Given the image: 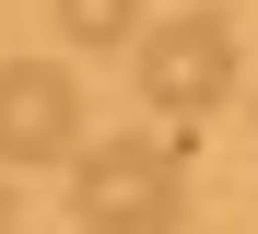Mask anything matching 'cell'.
I'll return each mask as SVG.
<instances>
[{
  "label": "cell",
  "instance_id": "obj_1",
  "mask_svg": "<svg viewBox=\"0 0 258 234\" xmlns=\"http://www.w3.org/2000/svg\"><path fill=\"white\" fill-rule=\"evenodd\" d=\"M71 222L82 234H176L188 222V152L176 140H94V152H71Z\"/></svg>",
  "mask_w": 258,
  "mask_h": 234
},
{
  "label": "cell",
  "instance_id": "obj_2",
  "mask_svg": "<svg viewBox=\"0 0 258 234\" xmlns=\"http://www.w3.org/2000/svg\"><path fill=\"white\" fill-rule=\"evenodd\" d=\"M129 82H141V106L153 117H211L223 106V82H235V24L223 12H164V24H141L129 35Z\"/></svg>",
  "mask_w": 258,
  "mask_h": 234
},
{
  "label": "cell",
  "instance_id": "obj_3",
  "mask_svg": "<svg viewBox=\"0 0 258 234\" xmlns=\"http://www.w3.org/2000/svg\"><path fill=\"white\" fill-rule=\"evenodd\" d=\"M71 152H82V82L47 59L0 70V164H71Z\"/></svg>",
  "mask_w": 258,
  "mask_h": 234
},
{
  "label": "cell",
  "instance_id": "obj_4",
  "mask_svg": "<svg viewBox=\"0 0 258 234\" xmlns=\"http://www.w3.org/2000/svg\"><path fill=\"white\" fill-rule=\"evenodd\" d=\"M59 35L71 47H129L141 35V0H59Z\"/></svg>",
  "mask_w": 258,
  "mask_h": 234
},
{
  "label": "cell",
  "instance_id": "obj_5",
  "mask_svg": "<svg viewBox=\"0 0 258 234\" xmlns=\"http://www.w3.org/2000/svg\"><path fill=\"white\" fill-rule=\"evenodd\" d=\"M0 234H12V187H0Z\"/></svg>",
  "mask_w": 258,
  "mask_h": 234
}]
</instances>
